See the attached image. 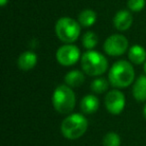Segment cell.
<instances>
[{
    "instance_id": "ffe728a7",
    "label": "cell",
    "mask_w": 146,
    "mask_h": 146,
    "mask_svg": "<svg viewBox=\"0 0 146 146\" xmlns=\"http://www.w3.org/2000/svg\"><path fill=\"white\" fill-rule=\"evenodd\" d=\"M7 2H8V0H0V4H1V6H5Z\"/></svg>"
},
{
    "instance_id": "2e32d148",
    "label": "cell",
    "mask_w": 146,
    "mask_h": 146,
    "mask_svg": "<svg viewBox=\"0 0 146 146\" xmlns=\"http://www.w3.org/2000/svg\"><path fill=\"white\" fill-rule=\"evenodd\" d=\"M97 35L92 31H87L82 37V44H83L84 48H86L87 50H92L97 45Z\"/></svg>"
},
{
    "instance_id": "30bf717a",
    "label": "cell",
    "mask_w": 146,
    "mask_h": 146,
    "mask_svg": "<svg viewBox=\"0 0 146 146\" xmlns=\"http://www.w3.org/2000/svg\"><path fill=\"white\" fill-rule=\"evenodd\" d=\"M18 67L23 71L31 70L37 64V55L33 51H25L21 53L17 60Z\"/></svg>"
},
{
    "instance_id": "5bb4252c",
    "label": "cell",
    "mask_w": 146,
    "mask_h": 146,
    "mask_svg": "<svg viewBox=\"0 0 146 146\" xmlns=\"http://www.w3.org/2000/svg\"><path fill=\"white\" fill-rule=\"evenodd\" d=\"M128 58L134 64H142L146 61V51L140 45H133L128 51Z\"/></svg>"
},
{
    "instance_id": "6da1fadb",
    "label": "cell",
    "mask_w": 146,
    "mask_h": 146,
    "mask_svg": "<svg viewBox=\"0 0 146 146\" xmlns=\"http://www.w3.org/2000/svg\"><path fill=\"white\" fill-rule=\"evenodd\" d=\"M135 78V71L131 63L126 60L116 61L110 68L108 79L112 86L117 88L128 87L133 83Z\"/></svg>"
},
{
    "instance_id": "4fadbf2b",
    "label": "cell",
    "mask_w": 146,
    "mask_h": 146,
    "mask_svg": "<svg viewBox=\"0 0 146 146\" xmlns=\"http://www.w3.org/2000/svg\"><path fill=\"white\" fill-rule=\"evenodd\" d=\"M64 81L70 87H79L85 81V75L79 70H71L65 75Z\"/></svg>"
},
{
    "instance_id": "8fae6325",
    "label": "cell",
    "mask_w": 146,
    "mask_h": 146,
    "mask_svg": "<svg viewBox=\"0 0 146 146\" xmlns=\"http://www.w3.org/2000/svg\"><path fill=\"white\" fill-rule=\"evenodd\" d=\"M99 108V100L93 94L85 95L80 102V109L84 114H93Z\"/></svg>"
},
{
    "instance_id": "9c48e42d",
    "label": "cell",
    "mask_w": 146,
    "mask_h": 146,
    "mask_svg": "<svg viewBox=\"0 0 146 146\" xmlns=\"http://www.w3.org/2000/svg\"><path fill=\"white\" fill-rule=\"evenodd\" d=\"M133 22L132 14L128 10H120L113 18V24L117 30L125 31L130 28Z\"/></svg>"
},
{
    "instance_id": "8992f818",
    "label": "cell",
    "mask_w": 146,
    "mask_h": 146,
    "mask_svg": "<svg viewBox=\"0 0 146 146\" xmlns=\"http://www.w3.org/2000/svg\"><path fill=\"white\" fill-rule=\"evenodd\" d=\"M128 48V40L124 35H110L103 44V49L106 54L110 56H120L124 54Z\"/></svg>"
},
{
    "instance_id": "e0dca14e",
    "label": "cell",
    "mask_w": 146,
    "mask_h": 146,
    "mask_svg": "<svg viewBox=\"0 0 146 146\" xmlns=\"http://www.w3.org/2000/svg\"><path fill=\"white\" fill-rule=\"evenodd\" d=\"M109 83L105 78H96L95 80H93L91 83V90L94 92V93L97 94H101L103 92L107 91L108 86H109Z\"/></svg>"
},
{
    "instance_id": "7a4b0ae2",
    "label": "cell",
    "mask_w": 146,
    "mask_h": 146,
    "mask_svg": "<svg viewBox=\"0 0 146 146\" xmlns=\"http://www.w3.org/2000/svg\"><path fill=\"white\" fill-rule=\"evenodd\" d=\"M88 128V120L84 115L73 113L64 118L60 126L62 135L69 140L80 138Z\"/></svg>"
},
{
    "instance_id": "d6986e66",
    "label": "cell",
    "mask_w": 146,
    "mask_h": 146,
    "mask_svg": "<svg viewBox=\"0 0 146 146\" xmlns=\"http://www.w3.org/2000/svg\"><path fill=\"white\" fill-rule=\"evenodd\" d=\"M127 6L133 12H139L145 7V0H128Z\"/></svg>"
},
{
    "instance_id": "9a60e30c",
    "label": "cell",
    "mask_w": 146,
    "mask_h": 146,
    "mask_svg": "<svg viewBox=\"0 0 146 146\" xmlns=\"http://www.w3.org/2000/svg\"><path fill=\"white\" fill-rule=\"evenodd\" d=\"M96 18H97V14L95 11L91 10V9H85L79 13L77 21L81 26L90 27L95 23Z\"/></svg>"
},
{
    "instance_id": "7402d4cb",
    "label": "cell",
    "mask_w": 146,
    "mask_h": 146,
    "mask_svg": "<svg viewBox=\"0 0 146 146\" xmlns=\"http://www.w3.org/2000/svg\"><path fill=\"white\" fill-rule=\"evenodd\" d=\"M143 69H144V72H145V74H146V61L144 62V67H143Z\"/></svg>"
},
{
    "instance_id": "277c9868",
    "label": "cell",
    "mask_w": 146,
    "mask_h": 146,
    "mask_svg": "<svg viewBox=\"0 0 146 146\" xmlns=\"http://www.w3.org/2000/svg\"><path fill=\"white\" fill-rule=\"evenodd\" d=\"M81 67L89 76L102 75L108 68L106 57L95 50H88L81 57Z\"/></svg>"
},
{
    "instance_id": "44dd1931",
    "label": "cell",
    "mask_w": 146,
    "mask_h": 146,
    "mask_svg": "<svg viewBox=\"0 0 146 146\" xmlns=\"http://www.w3.org/2000/svg\"><path fill=\"white\" fill-rule=\"evenodd\" d=\"M143 115H144V117L146 118V105H145V107H144V109H143Z\"/></svg>"
},
{
    "instance_id": "ba28073f",
    "label": "cell",
    "mask_w": 146,
    "mask_h": 146,
    "mask_svg": "<svg viewBox=\"0 0 146 146\" xmlns=\"http://www.w3.org/2000/svg\"><path fill=\"white\" fill-rule=\"evenodd\" d=\"M125 96L120 90H111L105 96V107L107 111L113 115L121 113L125 107Z\"/></svg>"
},
{
    "instance_id": "52a82bcc",
    "label": "cell",
    "mask_w": 146,
    "mask_h": 146,
    "mask_svg": "<svg viewBox=\"0 0 146 146\" xmlns=\"http://www.w3.org/2000/svg\"><path fill=\"white\" fill-rule=\"evenodd\" d=\"M80 58V50L73 44H65L59 47L56 52V59L59 64L63 66H71L75 64Z\"/></svg>"
},
{
    "instance_id": "5b68a950",
    "label": "cell",
    "mask_w": 146,
    "mask_h": 146,
    "mask_svg": "<svg viewBox=\"0 0 146 146\" xmlns=\"http://www.w3.org/2000/svg\"><path fill=\"white\" fill-rule=\"evenodd\" d=\"M80 24L70 17H61L55 24L56 36L64 43L75 42L80 35Z\"/></svg>"
},
{
    "instance_id": "3957f363",
    "label": "cell",
    "mask_w": 146,
    "mask_h": 146,
    "mask_svg": "<svg viewBox=\"0 0 146 146\" xmlns=\"http://www.w3.org/2000/svg\"><path fill=\"white\" fill-rule=\"evenodd\" d=\"M76 97L70 86L62 84L55 88L52 94V104L54 109L61 114H69L75 107Z\"/></svg>"
},
{
    "instance_id": "7c38bea8",
    "label": "cell",
    "mask_w": 146,
    "mask_h": 146,
    "mask_svg": "<svg viewBox=\"0 0 146 146\" xmlns=\"http://www.w3.org/2000/svg\"><path fill=\"white\" fill-rule=\"evenodd\" d=\"M132 94L137 101H146V75H140L136 79L132 88Z\"/></svg>"
},
{
    "instance_id": "ac0fdd59",
    "label": "cell",
    "mask_w": 146,
    "mask_h": 146,
    "mask_svg": "<svg viewBox=\"0 0 146 146\" xmlns=\"http://www.w3.org/2000/svg\"><path fill=\"white\" fill-rule=\"evenodd\" d=\"M103 146H120L121 139L120 136L115 132H108L103 137Z\"/></svg>"
}]
</instances>
